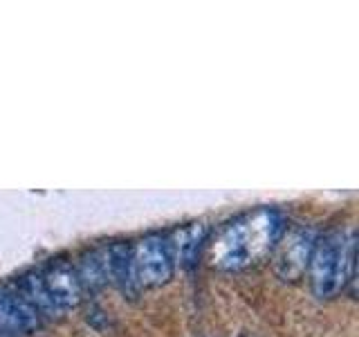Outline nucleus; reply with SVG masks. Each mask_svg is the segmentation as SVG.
<instances>
[{
  "mask_svg": "<svg viewBox=\"0 0 359 337\" xmlns=\"http://www.w3.org/2000/svg\"><path fill=\"white\" fill-rule=\"evenodd\" d=\"M283 232L285 220L280 211L272 207H256L216 232L207 245L209 263L224 272L252 267L274 252Z\"/></svg>",
  "mask_w": 359,
  "mask_h": 337,
  "instance_id": "f257e3e1",
  "label": "nucleus"
},
{
  "mask_svg": "<svg viewBox=\"0 0 359 337\" xmlns=\"http://www.w3.org/2000/svg\"><path fill=\"white\" fill-rule=\"evenodd\" d=\"M310 281L319 299H332L353 279L355 239L351 232H330L317 239L310 256Z\"/></svg>",
  "mask_w": 359,
  "mask_h": 337,
  "instance_id": "f03ea898",
  "label": "nucleus"
},
{
  "mask_svg": "<svg viewBox=\"0 0 359 337\" xmlns=\"http://www.w3.org/2000/svg\"><path fill=\"white\" fill-rule=\"evenodd\" d=\"M130 265H133V281L137 290L142 288H157L164 286L173 277L175 261L171 247L164 236L151 234L146 239L130 245Z\"/></svg>",
  "mask_w": 359,
  "mask_h": 337,
  "instance_id": "7ed1b4c3",
  "label": "nucleus"
},
{
  "mask_svg": "<svg viewBox=\"0 0 359 337\" xmlns=\"http://www.w3.org/2000/svg\"><path fill=\"white\" fill-rule=\"evenodd\" d=\"M317 243V236L312 230L306 227H285L283 236L278 239L274 247V270L276 275L283 281H297L306 275V270L310 265V256Z\"/></svg>",
  "mask_w": 359,
  "mask_h": 337,
  "instance_id": "20e7f679",
  "label": "nucleus"
},
{
  "mask_svg": "<svg viewBox=\"0 0 359 337\" xmlns=\"http://www.w3.org/2000/svg\"><path fill=\"white\" fill-rule=\"evenodd\" d=\"M36 275L41 279L43 290L48 292L50 301L54 303L59 312L74 308L86 295L76 267L72 263L63 261V258H56V261L48 263L43 270H39Z\"/></svg>",
  "mask_w": 359,
  "mask_h": 337,
  "instance_id": "39448f33",
  "label": "nucleus"
},
{
  "mask_svg": "<svg viewBox=\"0 0 359 337\" xmlns=\"http://www.w3.org/2000/svg\"><path fill=\"white\" fill-rule=\"evenodd\" d=\"M41 315L22 299L16 288L0 286V333L27 335L41 326Z\"/></svg>",
  "mask_w": 359,
  "mask_h": 337,
  "instance_id": "423d86ee",
  "label": "nucleus"
},
{
  "mask_svg": "<svg viewBox=\"0 0 359 337\" xmlns=\"http://www.w3.org/2000/svg\"><path fill=\"white\" fill-rule=\"evenodd\" d=\"M205 225L202 223H194V225H187L180 232H175L173 239H166L168 247H171V254H173V261H180L184 265H191L196 261L200 245L205 243Z\"/></svg>",
  "mask_w": 359,
  "mask_h": 337,
  "instance_id": "0eeeda50",
  "label": "nucleus"
},
{
  "mask_svg": "<svg viewBox=\"0 0 359 337\" xmlns=\"http://www.w3.org/2000/svg\"><path fill=\"white\" fill-rule=\"evenodd\" d=\"M0 337H9V335H3V333H0Z\"/></svg>",
  "mask_w": 359,
  "mask_h": 337,
  "instance_id": "6e6552de",
  "label": "nucleus"
}]
</instances>
